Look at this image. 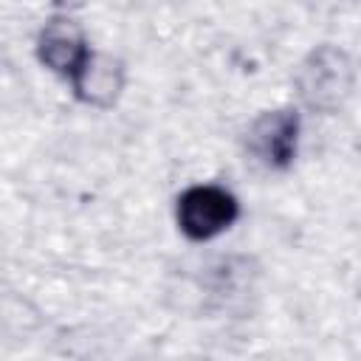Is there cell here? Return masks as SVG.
Returning a JSON list of instances; mask_svg holds the SVG:
<instances>
[{"label":"cell","mask_w":361,"mask_h":361,"mask_svg":"<svg viewBox=\"0 0 361 361\" xmlns=\"http://www.w3.org/2000/svg\"><path fill=\"white\" fill-rule=\"evenodd\" d=\"M237 217H240V203L223 186L200 183V186H189L178 197V226L195 243L223 234Z\"/></svg>","instance_id":"cell-1"},{"label":"cell","mask_w":361,"mask_h":361,"mask_svg":"<svg viewBox=\"0 0 361 361\" xmlns=\"http://www.w3.org/2000/svg\"><path fill=\"white\" fill-rule=\"evenodd\" d=\"M299 116L293 110L262 113L248 130V152L268 169H288L296 158Z\"/></svg>","instance_id":"cell-2"},{"label":"cell","mask_w":361,"mask_h":361,"mask_svg":"<svg viewBox=\"0 0 361 361\" xmlns=\"http://www.w3.org/2000/svg\"><path fill=\"white\" fill-rule=\"evenodd\" d=\"M90 54L93 51L87 45L82 28L73 20L54 17L39 31V39H37V56H39V62L45 68H51L54 73L65 76V79H73L82 71V65L87 62Z\"/></svg>","instance_id":"cell-3"},{"label":"cell","mask_w":361,"mask_h":361,"mask_svg":"<svg viewBox=\"0 0 361 361\" xmlns=\"http://www.w3.org/2000/svg\"><path fill=\"white\" fill-rule=\"evenodd\" d=\"M316 68H305L302 76V93L307 99V104L313 107H333L341 93H347L350 85V65L344 59V54H336L330 48L313 54Z\"/></svg>","instance_id":"cell-4"},{"label":"cell","mask_w":361,"mask_h":361,"mask_svg":"<svg viewBox=\"0 0 361 361\" xmlns=\"http://www.w3.org/2000/svg\"><path fill=\"white\" fill-rule=\"evenodd\" d=\"M71 82H73V93L79 102L107 107L116 102V96L124 85V68L118 59H113L107 54H90L87 62L82 65V71Z\"/></svg>","instance_id":"cell-5"},{"label":"cell","mask_w":361,"mask_h":361,"mask_svg":"<svg viewBox=\"0 0 361 361\" xmlns=\"http://www.w3.org/2000/svg\"><path fill=\"white\" fill-rule=\"evenodd\" d=\"M54 3H62V6H68V3H71V6H76V3H82V0H54Z\"/></svg>","instance_id":"cell-6"}]
</instances>
